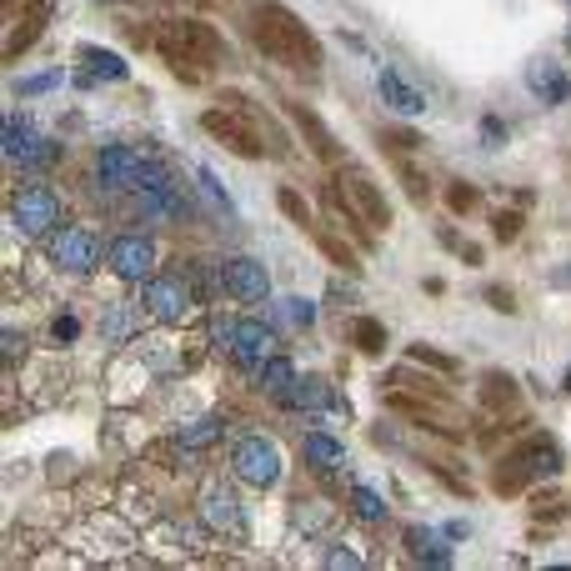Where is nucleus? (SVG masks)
I'll use <instances>...</instances> for the list:
<instances>
[{"label": "nucleus", "mask_w": 571, "mask_h": 571, "mask_svg": "<svg viewBox=\"0 0 571 571\" xmlns=\"http://www.w3.org/2000/svg\"><path fill=\"white\" fill-rule=\"evenodd\" d=\"M246 35H251V45H256L271 65H281V71L306 76V81L321 76V65H326L321 41H316L311 25H306L296 11H286L281 0H261V6H251Z\"/></svg>", "instance_id": "f257e3e1"}, {"label": "nucleus", "mask_w": 571, "mask_h": 571, "mask_svg": "<svg viewBox=\"0 0 571 571\" xmlns=\"http://www.w3.org/2000/svg\"><path fill=\"white\" fill-rule=\"evenodd\" d=\"M201 126H205V136H216L226 151L246 156V161H261V156H292L286 130L246 96H221V106L205 110Z\"/></svg>", "instance_id": "f03ea898"}, {"label": "nucleus", "mask_w": 571, "mask_h": 571, "mask_svg": "<svg viewBox=\"0 0 571 571\" xmlns=\"http://www.w3.org/2000/svg\"><path fill=\"white\" fill-rule=\"evenodd\" d=\"M151 45H156V55L171 65V76H181L186 86H201V81L226 61V41H221V31L216 25H205V21H191V15H186V21L156 25Z\"/></svg>", "instance_id": "7ed1b4c3"}, {"label": "nucleus", "mask_w": 571, "mask_h": 571, "mask_svg": "<svg viewBox=\"0 0 571 571\" xmlns=\"http://www.w3.org/2000/svg\"><path fill=\"white\" fill-rule=\"evenodd\" d=\"M557 472H561V446H557V436L537 432V436H527V442H517L507 456H501V462H496L491 486H496V496H521L527 486L551 482Z\"/></svg>", "instance_id": "20e7f679"}, {"label": "nucleus", "mask_w": 571, "mask_h": 571, "mask_svg": "<svg viewBox=\"0 0 571 571\" xmlns=\"http://www.w3.org/2000/svg\"><path fill=\"white\" fill-rule=\"evenodd\" d=\"M381 396H387L391 411H401L406 421H416V426H432V432H446V436H462V411L452 406V401L436 391V381H426V387H416V396H411L401 381H381Z\"/></svg>", "instance_id": "39448f33"}, {"label": "nucleus", "mask_w": 571, "mask_h": 571, "mask_svg": "<svg viewBox=\"0 0 571 571\" xmlns=\"http://www.w3.org/2000/svg\"><path fill=\"white\" fill-rule=\"evenodd\" d=\"M96 171H101V181H106L110 191H156V186H166L161 161L130 151V146H106L101 161H96Z\"/></svg>", "instance_id": "423d86ee"}, {"label": "nucleus", "mask_w": 571, "mask_h": 571, "mask_svg": "<svg viewBox=\"0 0 571 571\" xmlns=\"http://www.w3.org/2000/svg\"><path fill=\"white\" fill-rule=\"evenodd\" d=\"M336 186H341V195L351 201V211L367 221L371 231H391V201H387V191H381V186L371 181L361 166H341V171H336Z\"/></svg>", "instance_id": "0eeeda50"}, {"label": "nucleus", "mask_w": 571, "mask_h": 571, "mask_svg": "<svg viewBox=\"0 0 571 571\" xmlns=\"http://www.w3.org/2000/svg\"><path fill=\"white\" fill-rule=\"evenodd\" d=\"M11 221L25 236H51V231L61 226V195H55L51 186H21V191L11 195Z\"/></svg>", "instance_id": "6e6552de"}, {"label": "nucleus", "mask_w": 571, "mask_h": 571, "mask_svg": "<svg viewBox=\"0 0 571 571\" xmlns=\"http://www.w3.org/2000/svg\"><path fill=\"white\" fill-rule=\"evenodd\" d=\"M231 472H236L246 486H256V491H271V486L281 482L276 442H271V436H246V442L236 446V456H231Z\"/></svg>", "instance_id": "1a4fd4ad"}, {"label": "nucleus", "mask_w": 571, "mask_h": 571, "mask_svg": "<svg viewBox=\"0 0 571 571\" xmlns=\"http://www.w3.org/2000/svg\"><path fill=\"white\" fill-rule=\"evenodd\" d=\"M45 21H51V0H11V11H6V61H21V51L41 41Z\"/></svg>", "instance_id": "9d476101"}, {"label": "nucleus", "mask_w": 571, "mask_h": 571, "mask_svg": "<svg viewBox=\"0 0 571 571\" xmlns=\"http://www.w3.org/2000/svg\"><path fill=\"white\" fill-rule=\"evenodd\" d=\"M191 306H195V296H191V281L186 276H151L146 281V316L176 326L191 316Z\"/></svg>", "instance_id": "9b49d317"}, {"label": "nucleus", "mask_w": 571, "mask_h": 571, "mask_svg": "<svg viewBox=\"0 0 571 571\" xmlns=\"http://www.w3.org/2000/svg\"><path fill=\"white\" fill-rule=\"evenodd\" d=\"M201 517L211 521V527L221 531V537H231V541H246V511H241V501H236V491H231L226 482H211L201 491Z\"/></svg>", "instance_id": "f8f14e48"}, {"label": "nucleus", "mask_w": 571, "mask_h": 571, "mask_svg": "<svg viewBox=\"0 0 571 571\" xmlns=\"http://www.w3.org/2000/svg\"><path fill=\"white\" fill-rule=\"evenodd\" d=\"M51 256H55V266L61 271L86 276V271H96V261H101V241L91 236V231H81V226H65V231H55Z\"/></svg>", "instance_id": "ddd939ff"}, {"label": "nucleus", "mask_w": 571, "mask_h": 571, "mask_svg": "<svg viewBox=\"0 0 571 571\" xmlns=\"http://www.w3.org/2000/svg\"><path fill=\"white\" fill-rule=\"evenodd\" d=\"M106 261L120 281H146L156 271V246H151V236H116Z\"/></svg>", "instance_id": "4468645a"}, {"label": "nucleus", "mask_w": 571, "mask_h": 571, "mask_svg": "<svg viewBox=\"0 0 571 571\" xmlns=\"http://www.w3.org/2000/svg\"><path fill=\"white\" fill-rule=\"evenodd\" d=\"M221 281H226V292L241 296V302H266L271 296V276L261 261L251 256H231L226 266H221Z\"/></svg>", "instance_id": "2eb2a0df"}, {"label": "nucleus", "mask_w": 571, "mask_h": 571, "mask_svg": "<svg viewBox=\"0 0 571 571\" xmlns=\"http://www.w3.org/2000/svg\"><path fill=\"white\" fill-rule=\"evenodd\" d=\"M231 356L241 367H261L276 356V331L266 321H236V341H231Z\"/></svg>", "instance_id": "dca6fc26"}, {"label": "nucleus", "mask_w": 571, "mask_h": 571, "mask_svg": "<svg viewBox=\"0 0 571 571\" xmlns=\"http://www.w3.org/2000/svg\"><path fill=\"white\" fill-rule=\"evenodd\" d=\"M377 91H381V101H387L396 116H421V110H426V96H421L416 86H406L396 71H381V76H377Z\"/></svg>", "instance_id": "f3484780"}, {"label": "nucleus", "mask_w": 571, "mask_h": 571, "mask_svg": "<svg viewBox=\"0 0 571 571\" xmlns=\"http://www.w3.org/2000/svg\"><path fill=\"white\" fill-rule=\"evenodd\" d=\"M321 205H326V216L336 221V231H351V236L361 241V246H367V241L377 236V231H371L367 221H361V216L351 211V201L341 195V186H326V191H321Z\"/></svg>", "instance_id": "a211bd4d"}, {"label": "nucleus", "mask_w": 571, "mask_h": 571, "mask_svg": "<svg viewBox=\"0 0 571 571\" xmlns=\"http://www.w3.org/2000/svg\"><path fill=\"white\" fill-rule=\"evenodd\" d=\"M292 120H296V130H302L306 140H311V151L321 156V161H331V166H341V146H336V136L331 130L316 120V110H306V106H292Z\"/></svg>", "instance_id": "6ab92c4d"}, {"label": "nucleus", "mask_w": 571, "mask_h": 571, "mask_svg": "<svg viewBox=\"0 0 571 571\" xmlns=\"http://www.w3.org/2000/svg\"><path fill=\"white\" fill-rule=\"evenodd\" d=\"M482 406L491 411V416H507V411H521V391L511 377H501V371H486L482 377Z\"/></svg>", "instance_id": "aec40b11"}, {"label": "nucleus", "mask_w": 571, "mask_h": 571, "mask_svg": "<svg viewBox=\"0 0 571 571\" xmlns=\"http://www.w3.org/2000/svg\"><path fill=\"white\" fill-rule=\"evenodd\" d=\"M527 86H531V96L547 101V106H561V101L571 96V81H567V71H561V65H531Z\"/></svg>", "instance_id": "412c9836"}, {"label": "nucleus", "mask_w": 571, "mask_h": 571, "mask_svg": "<svg viewBox=\"0 0 571 571\" xmlns=\"http://www.w3.org/2000/svg\"><path fill=\"white\" fill-rule=\"evenodd\" d=\"M306 466H316V472H336V466L346 462V446L336 442V436H326V432H311L306 436Z\"/></svg>", "instance_id": "4be33fe9"}, {"label": "nucleus", "mask_w": 571, "mask_h": 571, "mask_svg": "<svg viewBox=\"0 0 571 571\" xmlns=\"http://www.w3.org/2000/svg\"><path fill=\"white\" fill-rule=\"evenodd\" d=\"M81 65H86L96 81H126V61L101 51V45H81Z\"/></svg>", "instance_id": "5701e85b"}, {"label": "nucleus", "mask_w": 571, "mask_h": 571, "mask_svg": "<svg viewBox=\"0 0 571 571\" xmlns=\"http://www.w3.org/2000/svg\"><path fill=\"white\" fill-rule=\"evenodd\" d=\"M406 547H411V557H416V561H432V567H452V551L442 547V537H436V531L411 527V531H406Z\"/></svg>", "instance_id": "b1692460"}, {"label": "nucleus", "mask_w": 571, "mask_h": 571, "mask_svg": "<svg viewBox=\"0 0 571 571\" xmlns=\"http://www.w3.org/2000/svg\"><path fill=\"white\" fill-rule=\"evenodd\" d=\"M286 401H292V406H311V411H321V406H331V387H326L321 377H296V387L286 391Z\"/></svg>", "instance_id": "393cba45"}, {"label": "nucleus", "mask_w": 571, "mask_h": 571, "mask_svg": "<svg viewBox=\"0 0 571 571\" xmlns=\"http://www.w3.org/2000/svg\"><path fill=\"white\" fill-rule=\"evenodd\" d=\"M261 387L266 391H276V396H286V391L296 387V367L286 361V356H271V361H261Z\"/></svg>", "instance_id": "a878e982"}, {"label": "nucleus", "mask_w": 571, "mask_h": 571, "mask_svg": "<svg viewBox=\"0 0 571 571\" xmlns=\"http://www.w3.org/2000/svg\"><path fill=\"white\" fill-rule=\"evenodd\" d=\"M351 341H356V351L381 356V351H387V326H381V321H371V316H361V321L351 326Z\"/></svg>", "instance_id": "bb28decb"}, {"label": "nucleus", "mask_w": 571, "mask_h": 571, "mask_svg": "<svg viewBox=\"0 0 571 571\" xmlns=\"http://www.w3.org/2000/svg\"><path fill=\"white\" fill-rule=\"evenodd\" d=\"M276 321H281V326H292V331H306V326L316 321V306L302 302V296H286V302L276 306Z\"/></svg>", "instance_id": "cd10ccee"}, {"label": "nucleus", "mask_w": 571, "mask_h": 571, "mask_svg": "<svg viewBox=\"0 0 571 571\" xmlns=\"http://www.w3.org/2000/svg\"><path fill=\"white\" fill-rule=\"evenodd\" d=\"M411 361H416V367H432V371H442V377H456V371H462V361H456V356H442V351H432V346H411Z\"/></svg>", "instance_id": "c85d7f7f"}, {"label": "nucleus", "mask_w": 571, "mask_h": 571, "mask_svg": "<svg viewBox=\"0 0 571 571\" xmlns=\"http://www.w3.org/2000/svg\"><path fill=\"white\" fill-rule=\"evenodd\" d=\"M351 507H356V517H361V521H381V517H387V501H381L371 486H351Z\"/></svg>", "instance_id": "c756f323"}, {"label": "nucleus", "mask_w": 571, "mask_h": 571, "mask_svg": "<svg viewBox=\"0 0 571 571\" xmlns=\"http://www.w3.org/2000/svg\"><path fill=\"white\" fill-rule=\"evenodd\" d=\"M311 236H316V241H321V246H326V256H331V261H336V266L356 271V261H361V256H356V251H351V246H346V241H336V236H331V231H326V226H311Z\"/></svg>", "instance_id": "7c9ffc66"}, {"label": "nucleus", "mask_w": 571, "mask_h": 571, "mask_svg": "<svg viewBox=\"0 0 571 571\" xmlns=\"http://www.w3.org/2000/svg\"><path fill=\"white\" fill-rule=\"evenodd\" d=\"M331 521V507L326 501H296V527L302 531H321Z\"/></svg>", "instance_id": "2f4dec72"}, {"label": "nucleus", "mask_w": 571, "mask_h": 571, "mask_svg": "<svg viewBox=\"0 0 571 571\" xmlns=\"http://www.w3.org/2000/svg\"><path fill=\"white\" fill-rule=\"evenodd\" d=\"M216 436H221V421L216 416H201V421H191V426L181 432V442L186 446H211Z\"/></svg>", "instance_id": "473e14b6"}, {"label": "nucleus", "mask_w": 571, "mask_h": 571, "mask_svg": "<svg viewBox=\"0 0 571 571\" xmlns=\"http://www.w3.org/2000/svg\"><path fill=\"white\" fill-rule=\"evenodd\" d=\"M281 211H286V216H292L302 231H311V226H316V221H311V211H306V201L292 191V186H281Z\"/></svg>", "instance_id": "72a5a7b5"}, {"label": "nucleus", "mask_w": 571, "mask_h": 571, "mask_svg": "<svg viewBox=\"0 0 571 571\" xmlns=\"http://www.w3.org/2000/svg\"><path fill=\"white\" fill-rule=\"evenodd\" d=\"M396 171H401V181H406L411 201H416V205H426V195H432V181H426V176H421V171H416V166H411V161H401Z\"/></svg>", "instance_id": "f704fd0d"}, {"label": "nucleus", "mask_w": 571, "mask_h": 571, "mask_svg": "<svg viewBox=\"0 0 571 571\" xmlns=\"http://www.w3.org/2000/svg\"><path fill=\"white\" fill-rule=\"evenodd\" d=\"M446 201H452L456 216H466V211H476V205H482V191H476V186H466V181H456L452 191H446Z\"/></svg>", "instance_id": "c9c22d12"}, {"label": "nucleus", "mask_w": 571, "mask_h": 571, "mask_svg": "<svg viewBox=\"0 0 571 571\" xmlns=\"http://www.w3.org/2000/svg\"><path fill=\"white\" fill-rule=\"evenodd\" d=\"M491 236L507 246V241H517L521 236V211H501V216L491 221Z\"/></svg>", "instance_id": "e433bc0d"}, {"label": "nucleus", "mask_w": 571, "mask_h": 571, "mask_svg": "<svg viewBox=\"0 0 571 571\" xmlns=\"http://www.w3.org/2000/svg\"><path fill=\"white\" fill-rule=\"evenodd\" d=\"M486 302H491V311H501V316L517 311V296H511L507 286H486Z\"/></svg>", "instance_id": "4c0bfd02"}, {"label": "nucleus", "mask_w": 571, "mask_h": 571, "mask_svg": "<svg viewBox=\"0 0 571 571\" xmlns=\"http://www.w3.org/2000/svg\"><path fill=\"white\" fill-rule=\"evenodd\" d=\"M51 336H55V341H76V336H81V321H76V316H61V321L51 326Z\"/></svg>", "instance_id": "58836bf2"}, {"label": "nucleus", "mask_w": 571, "mask_h": 571, "mask_svg": "<svg viewBox=\"0 0 571 571\" xmlns=\"http://www.w3.org/2000/svg\"><path fill=\"white\" fill-rule=\"evenodd\" d=\"M381 140H391V151H401V156L416 151V146H421V140L411 136V130H391V136H381Z\"/></svg>", "instance_id": "ea45409f"}, {"label": "nucleus", "mask_w": 571, "mask_h": 571, "mask_svg": "<svg viewBox=\"0 0 571 571\" xmlns=\"http://www.w3.org/2000/svg\"><path fill=\"white\" fill-rule=\"evenodd\" d=\"M51 86H55V76H35L21 86V96H41V91H51Z\"/></svg>", "instance_id": "a19ab883"}, {"label": "nucleus", "mask_w": 571, "mask_h": 571, "mask_svg": "<svg viewBox=\"0 0 571 571\" xmlns=\"http://www.w3.org/2000/svg\"><path fill=\"white\" fill-rule=\"evenodd\" d=\"M326 567H361V557H356V551H331Z\"/></svg>", "instance_id": "79ce46f5"}, {"label": "nucleus", "mask_w": 571, "mask_h": 571, "mask_svg": "<svg viewBox=\"0 0 571 571\" xmlns=\"http://www.w3.org/2000/svg\"><path fill=\"white\" fill-rule=\"evenodd\" d=\"M126 326H130V316H126V311H110V321H106V331H110V336H126Z\"/></svg>", "instance_id": "37998d69"}, {"label": "nucleus", "mask_w": 571, "mask_h": 571, "mask_svg": "<svg viewBox=\"0 0 571 571\" xmlns=\"http://www.w3.org/2000/svg\"><path fill=\"white\" fill-rule=\"evenodd\" d=\"M551 286H561V292H571V266H557V271H551Z\"/></svg>", "instance_id": "c03bdc74"}, {"label": "nucleus", "mask_w": 571, "mask_h": 571, "mask_svg": "<svg viewBox=\"0 0 571 571\" xmlns=\"http://www.w3.org/2000/svg\"><path fill=\"white\" fill-rule=\"evenodd\" d=\"M116 6H171V0H116Z\"/></svg>", "instance_id": "a18cd8bd"}, {"label": "nucleus", "mask_w": 571, "mask_h": 571, "mask_svg": "<svg viewBox=\"0 0 571 571\" xmlns=\"http://www.w3.org/2000/svg\"><path fill=\"white\" fill-rule=\"evenodd\" d=\"M561 387H567V391H571V371H567V377H561Z\"/></svg>", "instance_id": "49530a36"}, {"label": "nucleus", "mask_w": 571, "mask_h": 571, "mask_svg": "<svg viewBox=\"0 0 571 571\" xmlns=\"http://www.w3.org/2000/svg\"><path fill=\"white\" fill-rule=\"evenodd\" d=\"M567 51H571V31H567Z\"/></svg>", "instance_id": "de8ad7c7"}]
</instances>
